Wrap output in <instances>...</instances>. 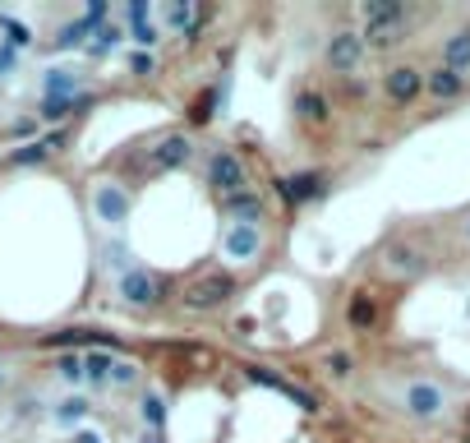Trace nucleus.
<instances>
[{
	"label": "nucleus",
	"instance_id": "f257e3e1",
	"mask_svg": "<svg viewBox=\"0 0 470 443\" xmlns=\"http://www.w3.org/2000/svg\"><path fill=\"white\" fill-rule=\"evenodd\" d=\"M231 296H235V277L221 272V268H212V272H203V277H194V282L180 291L185 310H217V305H227Z\"/></svg>",
	"mask_w": 470,
	"mask_h": 443
},
{
	"label": "nucleus",
	"instance_id": "f03ea898",
	"mask_svg": "<svg viewBox=\"0 0 470 443\" xmlns=\"http://www.w3.org/2000/svg\"><path fill=\"white\" fill-rule=\"evenodd\" d=\"M259 249H263V231H259V222H231V227L221 231V255L235 259V263L259 259Z\"/></svg>",
	"mask_w": 470,
	"mask_h": 443
},
{
	"label": "nucleus",
	"instance_id": "7ed1b4c3",
	"mask_svg": "<svg viewBox=\"0 0 470 443\" xmlns=\"http://www.w3.org/2000/svg\"><path fill=\"white\" fill-rule=\"evenodd\" d=\"M406 411L415 415V421H438L442 411H448V393H442L438 383H429V379H415V383H406Z\"/></svg>",
	"mask_w": 470,
	"mask_h": 443
},
{
	"label": "nucleus",
	"instance_id": "20e7f679",
	"mask_svg": "<svg viewBox=\"0 0 470 443\" xmlns=\"http://www.w3.org/2000/svg\"><path fill=\"white\" fill-rule=\"evenodd\" d=\"M323 61L337 74H355L359 61H365V38L359 33H332L327 46H323Z\"/></svg>",
	"mask_w": 470,
	"mask_h": 443
},
{
	"label": "nucleus",
	"instance_id": "39448f33",
	"mask_svg": "<svg viewBox=\"0 0 470 443\" xmlns=\"http://www.w3.org/2000/svg\"><path fill=\"white\" fill-rule=\"evenodd\" d=\"M208 180L217 185V194H240L244 185H249V176H244V162L235 157V153H227V148H217L212 153V162H208Z\"/></svg>",
	"mask_w": 470,
	"mask_h": 443
},
{
	"label": "nucleus",
	"instance_id": "423d86ee",
	"mask_svg": "<svg viewBox=\"0 0 470 443\" xmlns=\"http://www.w3.org/2000/svg\"><path fill=\"white\" fill-rule=\"evenodd\" d=\"M120 296L129 305H157L166 296V282H161V277H153L148 268H125L120 272Z\"/></svg>",
	"mask_w": 470,
	"mask_h": 443
},
{
	"label": "nucleus",
	"instance_id": "0eeeda50",
	"mask_svg": "<svg viewBox=\"0 0 470 443\" xmlns=\"http://www.w3.org/2000/svg\"><path fill=\"white\" fill-rule=\"evenodd\" d=\"M383 93L392 97L397 106H410L415 97L425 93V70H415V65H392L383 74Z\"/></svg>",
	"mask_w": 470,
	"mask_h": 443
},
{
	"label": "nucleus",
	"instance_id": "6e6552de",
	"mask_svg": "<svg viewBox=\"0 0 470 443\" xmlns=\"http://www.w3.org/2000/svg\"><path fill=\"white\" fill-rule=\"evenodd\" d=\"M383 268L392 272V277H406V282H410V277H425V272H429V259H425L415 245H387Z\"/></svg>",
	"mask_w": 470,
	"mask_h": 443
},
{
	"label": "nucleus",
	"instance_id": "1a4fd4ad",
	"mask_svg": "<svg viewBox=\"0 0 470 443\" xmlns=\"http://www.w3.org/2000/svg\"><path fill=\"white\" fill-rule=\"evenodd\" d=\"M93 208H97V217L102 222H111V227H120V222L129 217V208H134V199L120 189V185H97L93 189Z\"/></svg>",
	"mask_w": 470,
	"mask_h": 443
},
{
	"label": "nucleus",
	"instance_id": "9d476101",
	"mask_svg": "<svg viewBox=\"0 0 470 443\" xmlns=\"http://www.w3.org/2000/svg\"><path fill=\"white\" fill-rule=\"evenodd\" d=\"M249 379L263 383V388H272V393H282V397H286V402H295L300 411H318V397H314V393H304V388L286 383L282 374H272V370H263V365H249Z\"/></svg>",
	"mask_w": 470,
	"mask_h": 443
},
{
	"label": "nucleus",
	"instance_id": "9b49d317",
	"mask_svg": "<svg viewBox=\"0 0 470 443\" xmlns=\"http://www.w3.org/2000/svg\"><path fill=\"white\" fill-rule=\"evenodd\" d=\"M276 189H282L286 204H309V199H318V194L327 189V176L323 171H300V176L276 180Z\"/></svg>",
	"mask_w": 470,
	"mask_h": 443
},
{
	"label": "nucleus",
	"instance_id": "f8f14e48",
	"mask_svg": "<svg viewBox=\"0 0 470 443\" xmlns=\"http://www.w3.org/2000/svg\"><path fill=\"white\" fill-rule=\"evenodd\" d=\"M189 153H194V148H189L185 134H166L161 144L148 153V166H153V171H176V166L189 162Z\"/></svg>",
	"mask_w": 470,
	"mask_h": 443
},
{
	"label": "nucleus",
	"instance_id": "ddd939ff",
	"mask_svg": "<svg viewBox=\"0 0 470 443\" xmlns=\"http://www.w3.org/2000/svg\"><path fill=\"white\" fill-rule=\"evenodd\" d=\"M425 93L433 102H457L466 93V79L457 70H448V65H433V70H425Z\"/></svg>",
	"mask_w": 470,
	"mask_h": 443
},
{
	"label": "nucleus",
	"instance_id": "4468645a",
	"mask_svg": "<svg viewBox=\"0 0 470 443\" xmlns=\"http://www.w3.org/2000/svg\"><path fill=\"white\" fill-rule=\"evenodd\" d=\"M346 323H350L355 332H374V328H378V300H374L369 291H355V296L346 300Z\"/></svg>",
	"mask_w": 470,
	"mask_h": 443
},
{
	"label": "nucleus",
	"instance_id": "2eb2a0df",
	"mask_svg": "<svg viewBox=\"0 0 470 443\" xmlns=\"http://www.w3.org/2000/svg\"><path fill=\"white\" fill-rule=\"evenodd\" d=\"M359 14H365V28L406 23V5H401V0H365V5H359Z\"/></svg>",
	"mask_w": 470,
	"mask_h": 443
},
{
	"label": "nucleus",
	"instance_id": "dca6fc26",
	"mask_svg": "<svg viewBox=\"0 0 470 443\" xmlns=\"http://www.w3.org/2000/svg\"><path fill=\"white\" fill-rule=\"evenodd\" d=\"M442 65L457 70L461 79L470 74V28H457V33L442 42Z\"/></svg>",
	"mask_w": 470,
	"mask_h": 443
},
{
	"label": "nucleus",
	"instance_id": "f3484780",
	"mask_svg": "<svg viewBox=\"0 0 470 443\" xmlns=\"http://www.w3.org/2000/svg\"><path fill=\"white\" fill-rule=\"evenodd\" d=\"M295 111H300L304 125H327V116H332V106H327V97H323L318 88H304V93L295 97Z\"/></svg>",
	"mask_w": 470,
	"mask_h": 443
},
{
	"label": "nucleus",
	"instance_id": "a211bd4d",
	"mask_svg": "<svg viewBox=\"0 0 470 443\" xmlns=\"http://www.w3.org/2000/svg\"><path fill=\"white\" fill-rule=\"evenodd\" d=\"M166 23H171L176 33L194 38V28L203 23V14H199V5H194V0H171V5H166Z\"/></svg>",
	"mask_w": 470,
	"mask_h": 443
},
{
	"label": "nucleus",
	"instance_id": "6ab92c4d",
	"mask_svg": "<svg viewBox=\"0 0 470 443\" xmlns=\"http://www.w3.org/2000/svg\"><path fill=\"white\" fill-rule=\"evenodd\" d=\"M227 213L240 217V222H259L263 217V199H259L254 189H240V194H231V199H227Z\"/></svg>",
	"mask_w": 470,
	"mask_h": 443
},
{
	"label": "nucleus",
	"instance_id": "aec40b11",
	"mask_svg": "<svg viewBox=\"0 0 470 443\" xmlns=\"http://www.w3.org/2000/svg\"><path fill=\"white\" fill-rule=\"evenodd\" d=\"M78 106H93V97H88V93H74V97H42V116H46V121H65L70 111H78Z\"/></svg>",
	"mask_w": 470,
	"mask_h": 443
},
{
	"label": "nucleus",
	"instance_id": "412c9836",
	"mask_svg": "<svg viewBox=\"0 0 470 443\" xmlns=\"http://www.w3.org/2000/svg\"><path fill=\"white\" fill-rule=\"evenodd\" d=\"M111 365H116V360H111L106 351H88V355H83V379H93V383H111Z\"/></svg>",
	"mask_w": 470,
	"mask_h": 443
},
{
	"label": "nucleus",
	"instance_id": "4be33fe9",
	"mask_svg": "<svg viewBox=\"0 0 470 443\" xmlns=\"http://www.w3.org/2000/svg\"><path fill=\"white\" fill-rule=\"evenodd\" d=\"M138 415H144V425H148V430L161 434V425H166V402H161L157 393H144V402H138Z\"/></svg>",
	"mask_w": 470,
	"mask_h": 443
},
{
	"label": "nucleus",
	"instance_id": "5701e85b",
	"mask_svg": "<svg viewBox=\"0 0 470 443\" xmlns=\"http://www.w3.org/2000/svg\"><path fill=\"white\" fill-rule=\"evenodd\" d=\"M401 38H406V23H392V28H369V33H365V46L387 51V46H397Z\"/></svg>",
	"mask_w": 470,
	"mask_h": 443
},
{
	"label": "nucleus",
	"instance_id": "b1692460",
	"mask_svg": "<svg viewBox=\"0 0 470 443\" xmlns=\"http://www.w3.org/2000/svg\"><path fill=\"white\" fill-rule=\"evenodd\" d=\"M55 144H61V134H51V138H42V144H28V148H19V153H14L10 162H14V166H28V162H46Z\"/></svg>",
	"mask_w": 470,
	"mask_h": 443
},
{
	"label": "nucleus",
	"instance_id": "393cba45",
	"mask_svg": "<svg viewBox=\"0 0 470 443\" xmlns=\"http://www.w3.org/2000/svg\"><path fill=\"white\" fill-rule=\"evenodd\" d=\"M120 38H125V33H120V23H102V28H97V42H93V55H106Z\"/></svg>",
	"mask_w": 470,
	"mask_h": 443
},
{
	"label": "nucleus",
	"instance_id": "a878e982",
	"mask_svg": "<svg viewBox=\"0 0 470 443\" xmlns=\"http://www.w3.org/2000/svg\"><path fill=\"white\" fill-rule=\"evenodd\" d=\"M0 28H5V33H10V46H14V51L33 42V33H28V28H23V23H19L14 14H0Z\"/></svg>",
	"mask_w": 470,
	"mask_h": 443
},
{
	"label": "nucleus",
	"instance_id": "bb28decb",
	"mask_svg": "<svg viewBox=\"0 0 470 443\" xmlns=\"http://www.w3.org/2000/svg\"><path fill=\"white\" fill-rule=\"evenodd\" d=\"M83 38H88V23H83V19H74V23H65V28H61V38H55V46L65 51V46H78Z\"/></svg>",
	"mask_w": 470,
	"mask_h": 443
},
{
	"label": "nucleus",
	"instance_id": "cd10ccee",
	"mask_svg": "<svg viewBox=\"0 0 470 443\" xmlns=\"http://www.w3.org/2000/svg\"><path fill=\"white\" fill-rule=\"evenodd\" d=\"M78 415H88V402H83V397H65L61 406H55V421H61V425L78 421Z\"/></svg>",
	"mask_w": 470,
	"mask_h": 443
},
{
	"label": "nucleus",
	"instance_id": "c85d7f7f",
	"mask_svg": "<svg viewBox=\"0 0 470 443\" xmlns=\"http://www.w3.org/2000/svg\"><path fill=\"white\" fill-rule=\"evenodd\" d=\"M111 383H116V388L138 383V365H134V360H116V365H111Z\"/></svg>",
	"mask_w": 470,
	"mask_h": 443
},
{
	"label": "nucleus",
	"instance_id": "c756f323",
	"mask_svg": "<svg viewBox=\"0 0 470 443\" xmlns=\"http://www.w3.org/2000/svg\"><path fill=\"white\" fill-rule=\"evenodd\" d=\"M55 374H61L65 383H78L83 379V355L74 351V355H61V365H55Z\"/></svg>",
	"mask_w": 470,
	"mask_h": 443
},
{
	"label": "nucleus",
	"instance_id": "7c9ffc66",
	"mask_svg": "<svg viewBox=\"0 0 470 443\" xmlns=\"http://www.w3.org/2000/svg\"><path fill=\"white\" fill-rule=\"evenodd\" d=\"M134 42L153 51V42H157V23H153V19H138V23H134Z\"/></svg>",
	"mask_w": 470,
	"mask_h": 443
},
{
	"label": "nucleus",
	"instance_id": "2f4dec72",
	"mask_svg": "<svg viewBox=\"0 0 470 443\" xmlns=\"http://www.w3.org/2000/svg\"><path fill=\"white\" fill-rule=\"evenodd\" d=\"M327 374H332V379H346V374H350V355H346V351H332V355H327Z\"/></svg>",
	"mask_w": 470,
	"mask_h": 443
},
{
	"label": "nucleus",
	"instance_id": "473e14b6",
	"mask_svg": "<svg viewBox=\"0 0 470 443\" xmlns=\"http://www.w3.org/2000/svg\"><path fill=\"white\" fill-rule=\"evenodd\" d=\"M129 70H134V74H144V79H148V74H157V61H153V51H138L134 61H129Z\"/></svg>",
	"mask_w": 470,
	"mask_h": 443
},
{
	"label": "nucleus",
	"instance_id": "72a5a7b5",
	"mask_svg": "<svg viewBox=\"0 0 470 443\" xmlns=\"http://www.w3.org/2000/svg\"><path fill=\"white\" fill-rule=\"evenodd\" d=\"M212 102H217V93H203L199 102H194V125H203V121H212Z\"/></svg>",
	"mask_w": 470,
	"mask_h": 443
},
{
	"label": "nucleus",
	"instance_id": "f704fd0d",
	"mask_svg": "<svg viewBox=\"0 0 470 443\" xmlns=\"http://www.w3.org/2000/svg\"><path fill=\"white\" fill-rule=\"evenodd\" d=\"M10 70H14V46L0 51V74H10Z\"/></svg>",
	"mask_w": 470,
	"mask_h": 443
},
{
	"label": "nucleus",
	"instance_id": "c9c22d12",
	"mask_svg": "<svg viewBox=\"0 0 470 443\" xmlns=\"http://www.w3.org/2000/svg\"><path fill=\"white\" fill-rule=\"evenodd\" d=\"M138 443H161V434L157 430H144V434H138Z\"/></svg>",
	"mask_w": 470,
	"mask_h": 443
},
{
	"label": "nucleus",
	"instance_id": "e433bc0d",
	"mask_svg": "<svg viewBox=\"0 0 470 443\" xmlns=\"http://www.w3.org/2000/svg\"><path fill=\"white\" fill-rule=\"evenodd\" d=\"M74 443H102V439H97V434H78Z\"/></svg>",
	"mask_w": 470,
	"mask_h": 443
},
{
	"label": "nucleus",
	"instance_id": "4c0bfd02",
	"mask_svg": "<svg viewBox=\"0 0 470 443\" xmlns=\"http://www.w3.org/2000/svg\"><path fill=\"white\" fill-rule=\"evenodd\" d=\"M461 236H466V240H470V213H466V217H461Z\"/></svg>",
	"mask_w": 470,
	"mask_h": 443
},
{
	"label": "nucleus",
	"instance_id": "58836bf2",
	"mask_svg": "<svg viewBox=\"0 0 470 443\" xmlns=\"http://www.w3.org/2000/svg\"><path fill=\"white\" fill-rule=\"evenodd\" d=\"M466 425H470V406H466Z\"/></svg>",
	"mask_w": 470,
	"mask_h": 443
},
{
	"label": "nucleus",
	"instance_id": "ea45409f",
	"mask_svg": "<svg viewBox=\"0 0 470 443\" xmlns=\"http://www.w3.org/2000/svg\"><path fill=\"white\" fill-rule=\"evenodd\" d=\"M466 443H470V434H466Z\"/></svg>",
	"mask_w": 470,
	"mask_h": 443
}]
</instances>
